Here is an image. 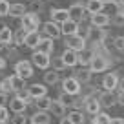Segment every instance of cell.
Wrapping results in <instances>:
<instances>
[{
	"instance_id": "1",
	"label": "cell",
	"mask_w": 124,
	"mask_h": 124,
	"mask_svg": "<svg viewBox=\"0 0 124 124\" xmlns=\"http://www.w3.org/2000/svg\"><path fill=\"white\" fill-rule=\"evenodd\" d=\"M20 18H22V27L26 31H37L39 29L40 20H39V16H37L35 13H24Z\"/></svg>"
},
{
	"instance_id": "2",
	"label": "cell",
	"mask_w": 124,
	"mask_h": 124,
	"mask_svg": "<svg viewBox=\"0 0 124 124\" xmlns=\"http://www.w3.org/2000/svg\"><path fill=\"white\" fill-rule=\"evenodd\" d=\"M15 75H18L20 78H29L31 75H33V66H31L29 60H20L15 64Z\"/></svg>"
},
{
	"instance_id": "3",
	"label": "cell",
	"mask_w": 124,
	"mask_h": 124,
	"mask_svg": "<svg viewBox=\"0 0 124 124\" xmlns=\"http://www.w3.org/2000/svg\"><path fill=\"white\" fill-rule=\"evenodd\" d=\"M66 46L70 47V49H73V51H82L86 47V39L84 37H80V35H70V37H66Z\"/></svg>"
},
{
	"instance_id": "4",
	"label": "cell",
	"mask_w": 124,
	"mask_h": 124,
	"mask_svg": "<svg viewBox=\"0 0 124 124\" xmlns=\"http://www.w3.org/2000/svg\"><path fill=\"white\" fill-rule=\"evenodd\" d=\"M31 62H33L37 68H40V70H46V68H49L51 58H49V55H47V53H42V51H35V53L31 55Z\"/></svg>"
},
{
	"instance_id": "5",
	"label": "cell",
	"mask_w": 124,
	"mask_h": 124,
	"mask_svg": "<svg viewBox=\"0 0 124 124\" xmlns=\"http://www.w3.org/2000/svg\"><path fill=\"white\" fill-rule=\"evenodd\" d=\"M106 68H108V60H106L104 57H95L93 55L91 60H89V71L91 73H101V71H104Z\"/></svg>"
},
{
	"instance_id": "6",
	"label": "cell",
	"mask_w": 124,
	"mask_h": 124,
	"mask_svg": "<svg viewBox=\"0 0 124 124\" xmlns=\"http://www.w3.org/2000/svg\"><path fill=\"white\" fill-rule=\"evenodd\" d=\"M42 29H44V33H46V37L47 39H58V37L62 35L60 33V26H58L57 22H53V20H49V22H46L42 26Z\"/></svg>"
},
{
	"instance_id": "7",
	"label": "cell",
	"mask_w": 124,
	"mask_h": 124,
	"mask_svg": "<svg viewBox=\"0 0 124 124\" xmlns=\"http://www.w3.org/2000/svg\"><path fill=\"white\" fill-rule=\"evenodd\" d=\"M62 88H64V93H68V95H77V93L80 91V82H78L77 78L70 77V78H66V80L62 82Z\"/></svg>"
},
{
	"instance_id": "8",
	"label": "cell",
	"mask_w": 124,
	"mask_h": 124,
	"mask_svg": "<svg viewBox=\"0 0 124 124\" xmlns=\"http://www.w3.org/2000/svg\"><path fill=\"white\" fill-rule=\"evenodd\" d=\"M40 39H42V37L39 35V31H27V33H26V39H24V46L29 47V49H37Z\"/></svg>"
},
{
	"instance_id": "9",
	"label": "cell",
	"mask_w": 124,
	"mask_h": 124,
	"mask_svg": "<svg viewBox=\"0 0 124 124\" xmlns=\"http://www.w3.org/2000/svg\"><path fill=\"white\" fill-rule=\"evenodd\" d=\"M84 13H86V8L82 4H73L70 9H68V15H70L71 20H75V22H78V20L84 18Z\"/></svg>"
},
{
	"instance_id": "10",
	"label": "cell",
	"mask_w": 124,
	"mask_h": 124,
	"mask_svg": "<svg viewBox=\"0 0 124 124\" xmlns=\"http://www.w3.org/2000/svg\"><path fill=\"white\" fill-rule=\"evenodd\" d=\"M77 29H78V22H75V20H71V18H68L66 22L60 24V33H62V35H66V37L75 35Z\"/></svg>"
},
{
	"instance_id": "11",
	"label": "cell",
	"mask_w": 124,
	"mask_h": 124,
	"mask_svg": "<svg viewBox=\"0 0 124 124\" xmlns=\"http://www.w3.org/2000/svg\"><path fill=\"white\" fill-rule=\"evenodd\" d=\"M91 24L95 27H104L109 24V16L106 15V13L99 11V13H91Z\"/></svg>"
},
{
	"instance_id": "12",
	"label": "cell",
	"mask_w": 124,
	"mask_h": 124,
	"mask_svg": "<svg viewBox=\"0 0 124 124\" xmlns=\"http://www.w3.org/2000/svg\"><path fill=\"white\" fill-rule=\"evenodd\" d=\"M62 60H64V64H66V68H73L77 66V51L70 49V47H66L64 49V53H62Z\"/></svg>"
},
{
	"instance_id": "13",
	"label": "cell",
	"mask_w": 124,
	"mask_h": 124,
	"mask_svg": "<svg viewBox=\"0 0 124 124\" xmlns=\"http://www.w3.org/2000/svg\"><path fill=\"white\" fill-rule=\"evenodd\" d=\"M102 86H104L106 91H113V89L119 86V77H117L115 73H108L104 77V80H102Z\"/></svg>"
},
{
	"instance_id": "14",
	"label": "cell",
	"mask_w": 124,
	"mask_h": 124,
	"mask_svg": "<svg viewBox=\"0 0 124 124\" xmlns=\"http://www.w3.org/2000/svg\"><path fill=\"white\" fill-rule=\"evenodd\" d=\"M27 91H29L31 99H39V97H44L47 93V88L44 84H31L29 88H27Z\"/></svg>"
},
{
	"instance_id": "15",
	"label": "cell",
	"mask_w": 124,
	"mask_h": 124,
	"mask_svg": "<svg viewBox=\"0 0 124 124\" xmlns=\"http://www.w3.org/2000/svg\"><path fill=\"white\" fill-rule=\"evenodd\" d=\"M9 108H11L13 113H24L26 108H27V102L24 101V99H20V97H15L11 102H9Z\"/></svg>"
},
{
	"instance_id": "16",
	"label": "cell",
	"mask_w": 124,
	"mask_h": 124,
	"mask_svg": "<svg viewBox=\"0 0 124 124\" xmlns=\"http://www.w3.org/2000/svg\"><path fill=\"white\" fill-rule=\"evenodd\" d=\"M51 18H53V22H57V24L66 22V20L70 18L68 9H51Z\"/></svg>"
},
{
	"instance_id": "17",
	"label": "cell",
	"mask_w": 124,
	"mask_h": 124,
	"mask_svg": "<svg viewBox=\"0 0 124 124\" xmlns=\"http://www.w3.org/2000/svg\"><path fill=\"white\" fill-rule=\"evenodd\" d=\"M104 4H106V0H88V4H86V11L99 13V11L104 9Z\"/></svg>"
},
{
	"instance_id": "18",
	"label": "cell",
	"mask_w": 124,
	"mask_h": 124,
	"mask_svg": "<svg viewBox=\"0 0 124 124\" xmlns=\"http://www.w3.org/2000/svg\"><path fill=\"white\" fill-rule=\"evenodd\" d=\"M24 13H26L24 4H9V11H8L9 16H13V18H20Z\"/></svg>"
},
{
	"instance_id": "19",
	"label": "cell",
	"mask_w": 124,
	"mask_h": 124,
	"mask_svg": "<svg viewBox=\"0 0 124 124\" xmlns=\"http://www.w3.org/2000/svg\"><path fill=\"white\" fill-rule=\"evenodd\" d=\"M86 111H88L89 115H97V113L101 111V102H99V99H88V102H86Z\"/></svg>"
},
{
	"instance_id": "20",
	"label": "cell",
	"mask_w": 124,
	"mask_h": 124,
	"mask_svg": "<svg viewBox=\"0 0 124 124\" xmlns=\"http://www.w3.org/2000/svg\"><path fill=\"white\" fill-rule=\"evenodd\" d=\"M49 120H51V117L46 111H40V109L31 117V122L33 124H49Z\"/></svg>"
},
{
	"instance_id": "21",
	"label": "cell",
	"mask_w": 124,
	"mask_h": 124,
	"mask_svg": "<svg viewBox=\"0 0 124 124\" xmlns=\"http://www.w3.org/2000/svg\"><path fill=\"white\" fill-rule=\"evenodd\" d=\"M39 51H42V53H47V55H51L53 53V39H40V42H39Z\"/></svg>"
},
{
	"instance_id": "22",
	"label": "cell",
	"mask_w": 124,
	"mask_h": 124,
	"mask_svg": "<svg viewBox=\"0 0 124 124\" xmlns=\"http://www.w3.org/2000/svg\"><path fill=\"white\" fill-rule=\"evenodd\" d=\"M49 109L53 111V115H57V117H64L66 115V106L62 104L60 101H51Z\"/></svg>"
},
{
	"instance_id": "23",
	"label": "cell",
	"mask_w": 124,
	"mask_h": 124,
	"mask_svg": "<svg viewBox=\"0 0 124 124\" xmlns=\"http://www.w3.org/2000/svg\"><path fill=\"white\" fill-rule=\"evenodd\" d=\"M91 57H93V53L89 49H82V51H78L77 53V64H82V66H86V64H89V60H91Z\"/></svg>"
},
{
	"instance_id": "24",
	"label": "cell",
	"mask_w": 124,
	"mask_h": 124,
	"mask_svg": "<svg viewBox=\"0 0 124 124\" xmlns=\"http://www.w3.org/2000/svg\"><path fill=\"white\" fill-rule=\"evenodd\" d=\"M35 104H37V108L40 109V111H47L49 109V106H51V99L47 97V95H44V97H39V99H35Z\"/></svg>"
},
{
	"instance_id": "25",
	"label": "cell",
	"mask_w": 124,
	"mask_h": 124,
	"mask_svg": "<svg viewBox=\"0 0 124 124\" xmlns=\"http://www.w3.org/2000/svg\"><path fill=\"white\" fill-rule=\"evenodd\" d=\"M13 42V31L9 27H2L0 29V44H11Z\"/></svg>"
},
{
	"instance_id": "26",
	"label": "cell",
	"mask_w": 124,
	"mask_h": 124,
	"mask_svg": "<svg viewBox=\"0 0 124 124\" xmlns=\"http://www.w3.org/2000/svg\"><path fill=\"white\" fill-rule=\"evenodd\" d=\"M11 86H13V91H18V89L24 88V78H20L18 75H11Z\"/></svg>"
},
{
	"instance_id": "27",
	"label": "cell",
	"mask_w": 124,
	"mask_h": 124,
	"mask_svg": "<svg viewBox=\"0 0 124 124\" xmlns=\"http://www.w3.org/2000/svg\"><path fill=\"white\" fill-rule=\"evenodd\" d=\"M68 119L71 120V124H82V122H84V115H82L80 111H77V109L71 111L70 115H68Z\"/></svg>"
},
{
	"instance_id": "28",
	"label": "cell",
	"mask_w": 124,
	"mask_h": 124,
	"mask_svg": "<svg viewBox=\"0 0 124 124\" xmlns=\"http://www.w3.org/2000/svg\"><path fill=\"white\" fill-rule=\"evenodd\" d=\"M99 102H101V106H111L113 102H115V99H113L111 91H106L104 95H102V97L99 99Z\"/></svg>"
},
{
	"instance_id": "29",
	"label": "cell",
	"mask_w": 124,
	"mask_h": 124,
	"mask_svg": "<svg viewBox=\"0 0 124 124\" xmlns=\"http://www.w3.org/2000/svg\"><path fill=\"white\" fill-rule=\"evenodd\" d=\"M109 119H111V117H109L108 113L99 111L97 115H95V119H93V124H109Z\"/></svg>"
},
{
	"instance_id": "30",
	"label": "cell",
	"mask_w": 124,
	"mask_h": 124,
	"mask_svg": "<svg viewBox=\"0 0 124 124\" xmlns=\"http://www.w3.org/2000/svg\"><path fill=\"white\" fill-rule=\"evenodd\" d=\"M57 80H58L57 71H47V73L44 75V82H46V84H57Z\"/></svg>"
},
{
	"instance_id": "31",
	"label": "cell",
	"mask_w": 124,
	"mask_h": 124,
	"mask_svg": "<svg viewBox=\"0 0 124 124\" xmlns=\"http://www.w3.org/2000/svg\"><path fill=\"white\" fill-rule=\"evenodd\" d=\"M0 91L2 93H9V91H13V86H11V78H4V80L0 82Z\"/></svg>"
},
{
	"instance_id": "32",
	"label": "cell",
	"mask_w": 124,
	"mask_h": 124,
	"mask_svg": "<svg viewBox=\"0 0 124 124\" xmlns=\"http://www.w3.org/2000/svg\"><path fill=\"white\" fill-rule=\"evenodd\" d=\"M9 119V111L6 106H0V124H6Z\"/></svg>"
},
{
	"instance_id": "33",
	"label": "cell",
	"mask_w": 124,
	"mask_h": 124,
	"mask_svg": "<svg viewBox=\"0 0 124 124\" xmlns=\"http://www.w3.org/2000/svg\"><path fill=\"white\" fill-rule=\"evenodd\" d=\"M8 11H9V2L0 0V16H8Z\"/></svg>"
},
{
	"instance_id": "34",
	"label": "cell",
	"mask_w": 124,
	"mask_h": 124,
	"mask_svg": "<svg viewBox=\"0 0 124 124\" xmlns=\"http://www.w3.org/2000/svg\"><path fill=\"white\" fill-rule=\"evenodd\" d=\"M26 33H27V31L24 29V27H20V29L16 31V37H15L16 44H24V39H26Z\"/></svg>"
},
{
	"instance_id": "35",
	"label": "cell",
	"mask_w": 124,
	"mask_h": 124,
	"mask_svg": "<svg viewBox=\"0 0 124 124\" xmlns=\"http://www.w3.org/2000/svg\"><path fill=\"white\" fill-rule=\"evenodd\" d=\"M53 68H55V71H60V70L66 68V64H64V60L58 57V58H53Z\"/></svg>"
},
{
	"instance_id": "36",
	"label": "cell",
	"mask_w": 124,
	"mask_h": 124,
	"mask_svg": "<svg viewBox=\"0 0 124 124\" xmlns=\"http://www.w3.org/2000/svg\"><path fill=\"white\" fill-rule=\"evenodd\" d=\"M13 124H27V119L22 115V113H15V117H13Z\"/></svg>"
},
{
	"instance_id": "37",
	"label": "cell",
	"mask_w": 124,
	"mask_h": 124,
	"mask_svg": "<svg viewBox=\"0 0 124 124\" xmlns=\"http://www.w3.org/2000/svg\"><path fill=\"white\" fill-rule=\"evenodd\" d=\"M113 42H115V47H117V49H124V37H117Z\"/></svg>"
},
{
	"instance_id": "38",
	"label": "cell",
	"mask_w": 124,
	"mask_h": 124,
	"mask_svg": "<svg viewBox=\"0 0 124 124\" xmlns=\"http://www.w3.org/2000/svg\"><path fill=\"white\" fill-rule=\"evenodd\" d=\"M16 97L24 99V101H26V102H27V101H29V99H31V97H29V91H27V89H26V91H24V89H18V95H16Z\"/></svg>"
},
{
	"instance_id": "39",
	"label": "cell",
	"mask_w": 124,
	"mask_h": 124,
	"mask_svg": "<svg viewBox=\"0 0 124 124\" xmlns=\"http://www.w3.org/2000/svg\"><path fill=\"white\" fill-rule=\"evenodd\" d=\"M77 80L88 82V80H89V71H80V73H78V78H77Z\"/></svg>"
},
{
	"instance_id": "40",
	"label": "cell",
	"mask_w": 124,
	"mask_h": 124,
	"mask_svg": "<svg viewBox=\"0 0 124 124\" xmlns=\"http://www.w3.org/2000/svg\"><path fill=\"white\" fill-rule=\"evenodd\" d=\"M8 102V93H2L0 91V106H4Z\"/></svg>"
},
{
	"instance_id": "41",
	"label": "cell",
	"mask_w": 124,
	"mask_h": 124,
	"mask_svg": "<svg viewBox=\"0 0 124 124\" xmlns=\"http://www.w3.org/2000/svg\"><path fill=\"white\" fill-rule=\"evenodd\" d=\"M109 124H124V119L115 117V119H109Z\"/></svg>"
},
{
	"instance_id": "42",
	"label": "cell",
	"mask_w": 124,
	"mask_h": 124,
	"mask_svg": "<svg viewBox=\"0 0 124 124\" xmlns=\"http://www.w3.org/2000/svg\"><path fill=\"white\" fill-rule=\"evenodd\" d=\"M119 15L124 16V2H120V4H119Z\"/></svg>"
},
{
	"instance_id": "43",
	"label": "cell",
	"mask_w": 124,
	"mask_h": 124,
	"mask_svg": "<svg viewBox=\"0 0 124 124\" xmlns=\"http://www.w3.org/2000/svg\"><path fill=\"white\" fill-rule=\"evenodd\" d=\"M60 124H71V120L68 119V117H62V120H60Z\"/></svg>"
},
{
	"instance_id": "44",
	"label": "cell",
	"mask_w": 124,
	"mask_h": 124,
	"mask_svg": "<svg viewBox=\"0 0 124 124\" xmlns=\"http://www.w3.org/2000/svg\"><path fill=\"white\" fill-rule=\"evenodd\" d=\"M4 68H6V60L0 57V70H4Z\"/></svg>"
},
{
	"instance_id": "45",
	"label": "cell",
	"mask_w": 124,
	"mask_h": 124,
	"mask_svg": "<svg viewBox=\"0 0 124 124\" xmlns=\"http://www.w3.org/2000/svg\"><path fill=\"white\" fill-rule=\"evenodd\" d=\"M120 91H124V78H122V82H120Z\"/></svg>"
}]
</instances>
